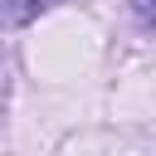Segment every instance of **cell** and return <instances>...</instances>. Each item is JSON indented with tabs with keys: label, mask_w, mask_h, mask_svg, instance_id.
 I'll list each match as a JSON object with an SVG mask.
<instances>
[{
	"label": "cell",
	"mask_w": 156,
	"mask_h": 156,
	"mask_svg": "<svg viewBox=\"0 0 156 156\" xmlns=\"http://www.w3.org/2000/svg\"><path fill=\"white\" fill-rule=\"evenodd\" d=\"M58 0H15V5H0V20L5 24H29L34 15H44V10H54Z\"/></svg>",
	"instance_id": "6da1fadb"
},
{
	"label": "cell",
	"mask_w": 156,
	"mask_h": 156,
	"mask_svg": "<svg viewBox=\"0 0 156 156\" xmlns=\"http://www.w3.org/2000/svg\"><path fill=\"white\" fill-rule=\"evenodd\" d=\"M132 10H136V20L146 29H156V0H132Z\"/></svg>",
	"instance_id": "7a4b0ae2"
}]
</instances>
